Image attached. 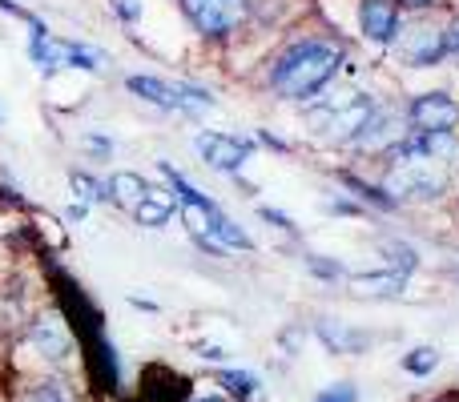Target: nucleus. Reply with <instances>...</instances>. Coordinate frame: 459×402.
Returning a JSON list of instances; mask_svg holds the SVG:
<instances>
[{"label":"nucleus","mask_w":459,"mask_h":402,"mask_svg":"<svg viewBox=\"0 0 459 402\" xmlns=\"http://www.w3.org/2000/svg\"><path fill=\"white\" fill-rule=\"evenodd\" d=\"M342 64V53L326 40H302V45L286 48L274 64V89L290 101H307L315 97L326 81L339 73Z\"/></svg>","instance_id":"obj_1"},{"label":"nucleus","mask_w":459,"mask_h":402,"mask_svg":"<svg viewBox=\"0 0 459 402\" xmlns=\"http://www.w3.org/2000/svg\"><path fill=\"white\" fill-rule=\"evenodd\" d=\"M161 174L174 182V193H178V201H182V221L190 226V234L198 237L202 245H210V250H254L250 234H246L234 218H226L210 198H202L186 177H178L169 166H161Z\"/></svg>","instance_id":"obj_2"},{"label":"nucleus","mask_w":459,"mask_h":402,"mask_svg":"<svg viewBox=\"0 0 459 402\" xmlns=\"http://www.w3.org/2000/svg\"><path fill=\"white\" fill-rule=\"evenodd\" d=\"M375 113L379 109H375L371 93H347V97H339V101L315 109L310 121H315V133L326 137V141H355Z\"/></svg>","instance_id":"obj_3"},{"label":"nucleus","mask_w":459,"mask_h":402,"mask_svg":"<svg viewBox=\"0 0 459 402\" xmlns=\"http://www.w3.org/2000/svg\"><path fill=\"white\" fill-rule=\"evenodd\" d=\"M109 190H113V201L126 205V210L134 213L137 226H166V221H169V210H174V201H169L161 190L145 185L137 174H113Z\"/></svg>","instance_id":"obj_4"},{"label":"nucleus","mask_w":459,"mask_h":402,"mask_svg":"<svg viewBox=\"0 0 459 402\" xmlns=\"http://www.w3.org/2000/svg\"><path fill=\"white\" fill-rule=\"evenodd\" d=\"M447 182V161L436 158H399L387 174V190L399 198H436Z\"/></svg>","instance_id":"obj_5"},{"label":"nucleus","mask_w":459,"mask_h":402,"mask_svg":"<svg viewBox=\"0 0 459 402\" xmlns=\"http://www.w3.org/2000/svg\"><path fill=\"white\" fill-rule=\"evenodd\" d=\"M182 4H186V16H190L202 32L222 37V32H230L234 24H242L250 0H182Z\"/></svg>","instance_id":"obj_6"},{"label":"nucleus","mask_w":459,"mask_h":402,"mask_svg":"<svg viewBox=\"0 0 459 402\" xmlns=\"http://www.w3.org/2000/svg\"><path fill=\"white\" fill-rule=\"evenodd\" d=\"M447 53V32H439L431 21H411L403 24L399 37V56L411 64H436Z\"/></svg>","instance_id":"obj_7"},{"label":"nucleus","mask_w":459,"mask_h":402,"mask_svg":"<svg viewBox=\"0 0 459 402\" xmlns=\"http://www.w3.org/2000/svg\"><path fill=\"white\" fill-rule=\"evenodd\" d=\"M129 89L145 101L161 105V109H182V113H198V109H210V97L206 93H194V89H174L158 77H129Z\"/></svg>","instance_id":"obj_8"},{"label":"nucleus","mask_w":459,"mask_h":402,"mask_svg":"<svg viewBox=\"0 0 459 402\" xmlns=\"http://www.w3.org/2000/svg\"><path fill=\"white\" fill-rule=\"evenodd\" d=\"M411 125L415 133H455L459 125V105L447 93H423L420 101L411 105Z\"/></svg>","instance_id":"obj_9"},{"label":"nucleus","mask_w":459,"mask_h":402,"mask_svg":"<svg viewBox=\"0 0 459 402\" xmlns=\"http://www.w3.org/2000/svg\"><path fill=\"white\" fill-rule=\"evenodd\" d=\"M194 150H198L214 169H222V174L242 169L246 166V153H250L242 141H238V137H230V133H202L198 141H194Z\"/></svg>","instance_id":"obj_10"},{"label":"nucleus","mask_w":459,"mask_h":402,"mask_svg":"<svg viewBox=\"0 0 459 402\" xmlns=\"http://www.w3.org/2000/svg\"><path fill=\"white\" fill-rule=\"evenodd\" d=\"M359 24H363V37L375 45H387L399 32V13L391 0H363L359 4Z\"/></svg>","instance_id":"obj_11"},{"label":"nucleus","mask_w":459,"mask_h":402,"mask_svg":"<svg viewBox=\"0 0 459 402\" xmlns=\"http://www.w3.org/2000/svg\"><path fill=\"white\" fill-rule=\"evenodd\" d=\"M37 61L45 64V69H61V64H73V69H97L93 64V56L89 53H81L77 45H65V40H53V37H37Z\"/></svg>","instance_id":"obj_12"},{"label":"nucleus","mask_w":459,"mask_h":402,"mask_svg":"<svg viewBox=\"0 0 459 402\" xmlns=\"http://www.w3.org/2000/svg\"><path fill=\"white\" fill-rule=\"evenodd\" d=\"M32 342H37V350H45L48 358H65V355H69V330L61 326V318H45V322H37Z\"/></svg>","instance_id":"obj_13"},{"label":"nucleus","mask_w":459,"mask_h":402,"mask_svg":"<svg viewBox=\"0 0 459 402\" xmlns=\"http://www.w3.org/2000/svg\"><path fill=\"white\" fill-rule=\"evenodd\" d=\"M21 402H69V395L61 390V382H32Z\"/></svg>","instance_id":"obj_14"},{"label":"nucleus","mask_w":459,"mask_h":402,"mask_svg":"<svg viewBox=\"0 0 459 402\" xmlns=\"http://www.w3.org/2000/svg\"><path fill=\"white\" fill-rule=\"evenodd\" d=\"M436 363H439V355L431 346H420V350H411V355L403 358V366L411 374H428V371H436Z\"/></svg>","instance_id":"obj_15"},{"label":"nucleus","mask_w":459,"mask_h":402,"mask_svg":"<svg viewBox=\"0 0 459 402\" xmlns=\"http://www.w3.org/2000/svg\"><path fill=\"white\" fill-rule=\"evenodd\" d=\"M222 382H230L234 395H254V379L250 374H222Z\"/></svg>","instance_id":"obj_16"},{"label":"nucleus","mask_w":459,"mask_h":402,"mask_svg":"<svg viewBox=\"0 0 459 402\" xmlns=\"http://www.w3.org/2000/svg\"><path fill=\"white\" fill-rule=\"evenodd\" d=\"M73 190H77V198H85V201H93V198H97L93 177H85V174H73Z\"/></svg>","instance_id":"obj_17"},{"label":"nucleus","mask_w":459,"mask_h":402,"mask_svg":"<svg viewBox=\"0 0 459 402\" xmlns=\"http://www.w3.org/2000/svg\"><path fill=\"white\" fill-rule=\"evenodd\" d=\"M447 53H452L455 61H459V21L452 24V29H447Z\"/></svg>","instance_id":"obj_18"},{"label":"nucleus","mask_w":459,"mask_h":402,"mask_svg":"<svg viewBox=\"0 0 459 402\" xmlns=\"http://www.w3.org/2000/svg\"><path fill=\"white\" fill-rule=\"evenodd\" d=\"M318 402H351V390H331V395H323Z\"/></svg>","instance_id":"obj_19"},{"label":"nucleus","mask_w":459,"mask_h":402,"mask_svg":"<svg viewBox=\"0 0 459 402\" xmlns=\"http://www.w3.org/2000/svg\"><path fill=\"white\" fill-rule=\"evenodd\" d=\"M407 4H428V0H407Z\"/></svg>","instance_id":"obj_20"},{"label":"nucleus","mask_w":459,"mask_h":402,"mask_svg":"<svg viewBox=\"0 0 459 402\" xmlns=\"http://www.w3.org/2000/svg\"><path fill=\"white\" fill-rule=\"evenodd\" d=\"M202 402H222V398H202Z\"/></svg>","instance_id":"obj_21"}]
</instances>
